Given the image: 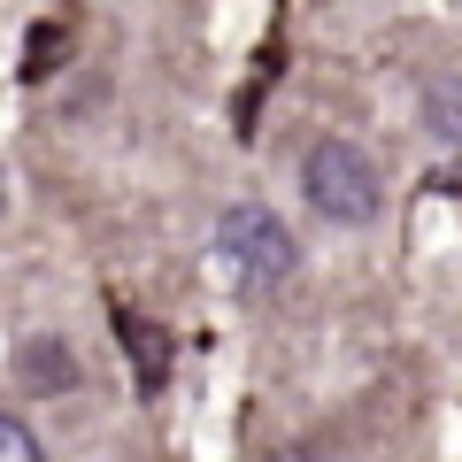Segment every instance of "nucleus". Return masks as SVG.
Returning <instances> with one entry per match:
<instances>
[{"instance_id":"obj_1","label":"nucleus","mask_w":462,"mask_h":462,"mask_svg":"<svg viewBox=\"0 0 462 462\" xmlns=\"http://www.w3.org/2000/svg\"><path fill=\"white\" fill-rule=\"evenodd\" d=\"M300 193H309V208L324 216V224H346V231L378 224V208H385L378 162H370L355 139H316V147L300 154Z\"/></svg>"},{"instance_id":"obj_2","label":"nucleus","mask_w":462,"mask_h":462,"mask_svg":"<svg viewBox=\"0 0 462 462\" xmlns=\"http://www.w3.org/2000/svg\"><path fill=\"white\" fill-rule=\"evenodd\" d=\"M216 247H224L231 278L247 285V293H278V285L300 270V239H293V231H285L270 208H254V200L224 208V224H216Z\"/></svg>"},{"instance_id":"obj_3","label":"nucleus","mask_w":462,"mask_h":462,"mask_svg":"<svg viewBox=\"0 0 462 462\" xmlns=\"http://www.w3.org/2000/svg\"><path fill=\"white\" fill-rule=\"evenodd\" d=\"M23 385H32V393H69V385H78V355H69L62 339H32L23 346Z\"/></svg>"},{"instance_id":"obj_4","label":"nucleus","mask_w":462,"mask_h":462,"mask_svg":"<svg viewBox=\"0 0 462 462\" xmlns=\"http://www.w3.org/2000/svg\"><path fill=\"white\" fill-rule=\"evenodd\" d=\"M424 132L439 147H462V78H431L424 85Z\"/></svg>"},{"instance_id":"obj_5","label":"nucleus","mask_w":462,"mask_h":462,"mask_svg":"<svg viewBox=\"0 0 462 462\" xmlns=\"http://www.w3.org/2000/svg\"><path fill=\"white\" fill-rule=\"evenodd\" d=\"M116 339H132V355H139V385L154 393V385H162V363H170V339H162L154 324H139L132 309H116Z\"/></svg>"},{"instance_id":"obj_6","label":"nucleus","mask_w":462,"mask_h":462,"mask_svg":"<svg viewBox=\"0 0 462 462\" xmlns=\"http://www.w3.org/2000/svg\"><path fill=\"white\" fill-rule=\"evenodd\" d=\"M0 462H47V447L32 439V424H16V416H0Z\"/></svg>"},{"instance_id":"obj_7","label":"nucleus","mask_w":462,"mask_h":462,"mask_svg":"<svg viewBox=\"0 0 462 462\" xmlns=\"http://www.w3.org/2000/svg\"><path fill=\"white\" fill-rule=\"evenodd\" d=\"M47 62H54V32L39 23V32H32V78H47Z\"/></svg>"}]
</instances>
